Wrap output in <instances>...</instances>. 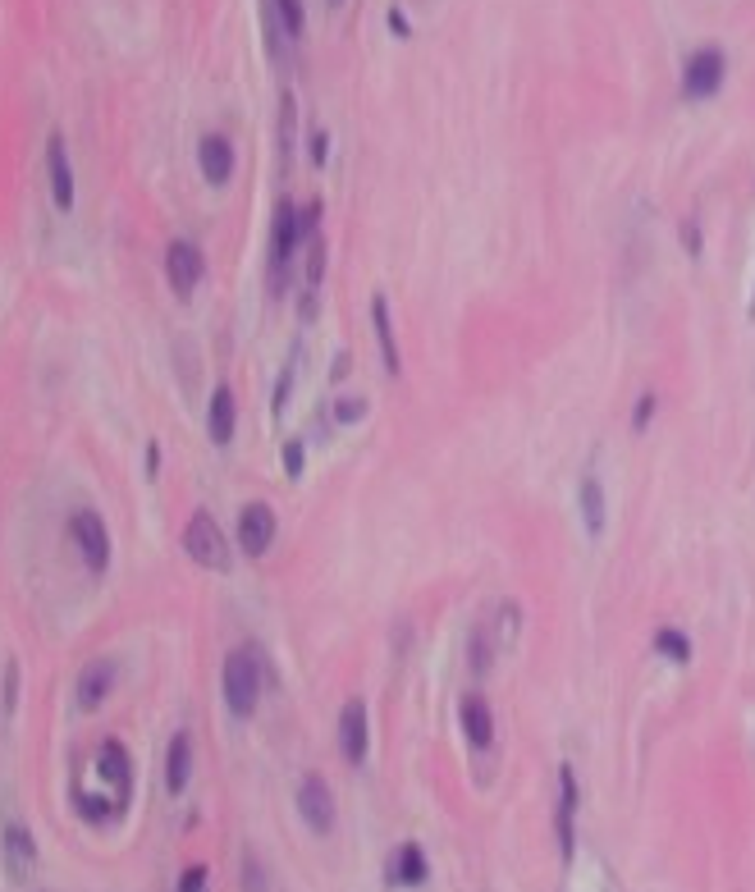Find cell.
Segmentation results:
<instances>
[{"mask_svg":"<svg viewBox=\"0 0 755 892\" xmlns=\"http://www.w3.org/2000/svg\"><path fill=\"white\" fill-rule=\"evenodd\" d=\"M367 742H371V723H367V705L362 700H348L344 714H339V751L348 764L367 760Z\"/></svg>","mask_w":755,"mask_h":892,"instance_id":"9c48e42d","label":"cell"},{"mask_svg":"<svg viewBox=\"0 0 755 892\" xmlns=\"http://www.w3.org/2000/svg\"><path fill=\"white\" fill-rule=\"evenodd\" d=\"M206 430H211V440L225 449L229 440H234V394H229L225 385L211 394V412H206Z\"/></svg>","mask_w":755,"mask_h":892,"instance_id":"ac0fdd59","label":"cell"},{"mask_svg":"<svg viewBox=\"0 0 755 892\" xmlns=\"http://www.w3.org/2000/svg\"><path fill=\"white\" fill-rule=\"evenodd\" d=\"M572 815H577V778H572V769H563L559 774V810H554V824H559V851L563 860H572Z\"/></svg>","mask_w":755,"mask_h":892,"instance_id":"9a60e30c","label":"cell"},{"mask_svg":"<svg viewBox=\"0 0 755 892\" xmlns=\"http://www.w3.org/2000/svg\"><path fill=\"white\" fill-rule=\"evenodd\" d=\"M46 174H51V197L60 211L74 206V170H69V147H65V133H51L46 138Z\"/></svg>","mask_w":755,"mask_h":892,"instance_id":"8fae6325","label":"cell"},{"mask_svg":"<svg viewBox=\"0 0 755 892\" xmlns=\"http://www.w3.org/2000/svg\"><path fill=\"white\" fill-rule=\"evenodd\" d=\"M472 673H490V632L486 627L472 636Z\"/></svg>","mask_w":755,"mask_h":892,"instance_id":"484cf974","label":"cell"},{"mask_svg":"<svg viewBox=\"0 0 755 892\" xmlns=\"http://www.w3.org/2000/svg\"><path fill=\"white\" fill-rule=\"evenodd\" d=\"M751 316H755V293H751Z\"/></svg>","mask_w":755,"mask_h":892,"instance_id":"836d02e7","label":"cell"},{"mask_svg":"<svg viewBox=\"0 0 755 892\" xmlns=\"http://www.w3.org/2000/svg\"><path fill=\"white\" fill-rule=\"evenodd\" d=\"M298 815L302 824L312 828V833H330L335 828V792H330V783L325 778H302L298 787Z\"/></svg>","mask_w":755,"mask_h":892,"instance_id":"52a82bcc","label":"cell"},{"mask_svg":"<svg viewBox=\"0 0 755 892\" xmlns=\"http://www.w3.org/2000/svg\"><path fill=\"white\" fill-rule=\"evenodd\" d=\"M723 78H728V55H723L719 46H701V51H691L687 65H682V97H691V101L714 97L723 87Z\"/></svg>","mask_w":755,"mask_h":892,"instance_id":"3957f363","label":"cell"},{"mask_svg":"<svg viewBox=\"0 0 755 892\" xmlns=\"http://www.w3.org/2000/svg\"><path fill=\"white\" fill-rule=\"evenodd\" d=\"M650 412H655V398H641V403H637V430L650 421Z\"/></svg>","mask_w":755,"mask_h":892,"instance_id":"1f68e13d","label":"cell"},{"mask_svg":"<svg viewBox=\"0 0 755 892\" xmlns=\"http://www.w3.org/2000/svg\"><path fill=\"white\" fill-rule=\"evenodd\" d=\"M202 275H206V261H202V252H197V243L174 238L170 248H165V280H170V289L179 293V298H193Z\"/></svg>","mask_w":755,"mask_h":892,"instance_id":"5b68a950","label":"cell"},{"mask_svg":"<svg viewBox=\"0 0 755 892\" xmlns=\"http://www.w3.org/2000/svg\"><path fill=\"white\" fill-rule=\"evenodd\" d=\"M371 325H376V344H380V357H385V366H389V376H399L403 371V362H399V339H394V321H389V302L380 298H371Z\"/></svg>","mask_w":755,"mask_h":892,"instance_id":"e0dca14e","label":"cell"},{"mask_svg":"<svg viewBox=\"0 0 755 892\" xmlns=\"http://www.w3.org/2000/svg\"><path fill=\"white\" fill-rule=\"evenodd\" d=\"M289 151H293V92H284L280 97V156L289 161Z\"/></svg>","mask_w":755,"mask_h":892,"instance_id":"cb8c5ba5","label":"cell"},{"mask_svg":"<svg viewBox=\"0 0 755 892\" xmlns=\"http://www.w3.org/2000/svg\"><path fill=\"white\" fill-rule=\"evenodd\" d=\"M389 879L394 883H421L426 879V856H421L417 842H408V847H399V856H394V870H389Z\"/></svg>","mask_w":755,"mask_h":892,"instance_id":"44dd1931","label":"cell"},{"mask_svg":"<svg viewBox=\"0 0 755 892\" xmlns=\"http://www.w3.org/2000/svg\"><path fill=\"white\" fill-rule=\"evenodd\" d=\"M275 540V513L270 504H248L238 513V549L248 554V559H261Z\"/></svg>","mask_w":755,"mask_h":892,"instance_id":"ba28073f","label":"cell"},{"mask_svg":"<svg viewBox=\"0 0 755 892\" xmlns=\"http://www.w3.org/2000/svg\"><path fill=\"white\" fill-rule=\"evenodd\" d=\"M69 540L78 545V554H83V563L92 572H106L110 563V536H106V522H101L97 513H74L69 517Z\"/></svg>","mask_w":755,"mask_h":892,"instance_id":"8992f818","label":"cell"},{"mask_svg":"<svg viewBox=\"0 0 755 892\" xmlns=\"http://www.w3.org/2000/svg\"><path fill=\"white\" fill-rule=\"evenodd\" d=\"M184 549H188V559H197L202 568L211 572H229V540L225 531H220V522L211 513H193V522H188L184 531Z\"/></svg>","mask_w":755,"mask_h":892,"instance_id":"7a4b0ae2","label":"cell"},{"mask_svg":"<svg viewBox=\"0 0 755 892\" xmlns=\"http://www.w3.org/2000/svg\"><path fill=\"white\" fill-rule=\"evenodd\" d=\"M330 5H339V0H330Z\"/></svg>","mask_w":755,"mask_h":892,"instance_id":"e575fe53","label":"cell"},{"mask_svg":"<svg viewBox=\"0 0 755 892\" xmlns=\"http://www.w3.org/2000/svg\"><path fill=\"white\" fill-rule=\"evenodd\" d=\"M14 691H19V668L10 664V673H5V710H14Z\"/></svg>","mask_w":755,"mask_h":892,"instance_id":"4dcf8cb0","label":"cell"},{"mask_svg":"<svg viewBox=\"0 0 755 892\" xmlns=\"http://www.w3.org/2000/svg\"><path fill=\"white\" fill-rule=\"evenodd\" d=\"M307 238V225H302V215L293 202H280L275 211V238H270V266H275V284L289 280V261L298 252V243Z\"/></svg>","mask_w":755,"mask_h":892,"instance_id":"277c9868","label":"cell"},{"mask_svg":"<svg viewBox=\"0 0 755 892\" xmlns=\"http://www.w3.org/2000/svg\"><path fill=\"white\" fill-rule=\"evenodd\" d=\"M243 892H266V870H261V860H257V851H243Z\"/></svg>","mask_w":755,"mask_h":892,"instance_id":"603a6c76","label":"cell"},{"mask_svg":"<svg viewBox=\"0 0 755 892\" xmlns=\"http://www.w3.org/2000/svg\"><path fill=\"white\" fill-rule=\"evenodd\" d=\"M179 892H206V865H188L184 879H179Z\"/></svg>","mask_w":755,"mask_h":892,"instance_id":"83f0119b","label":"cell"},{"mask_svg":"<svg viewBox=\"0 0 755 892\" xmlns=\"http://www.w3.org/2000/svg\"><path fill=\"white\" fill-rule=\"evenodd\" d=\"M655 650L664 659H673V664H687V659H691V641L678 632V627H659V632H655Z\"/></svg>","mask_w":755,"mask_h":892,"instance_id":"7402d4cb","label":"cell"},{"mask_svg":"<svg viewBox=\"0 0 755 892\" xmlns=\"http://www.w3.org/2000/svg\"><path fill=\"white\" fill-rule=\"evenodd\" d=\"M280 5V19H284V28H289V37H298L302 33V0H275Z\"/></svg>","mask_w":755,"mask_h":892,"instance_id":"4316f807","label":"cell"},{"mask_svg":"<svg viewBox=\"0 0 755 892\" xmlns=\"http://www.w3.org/2000/svg\"><path fill=\"white\" fill-rule=\"evenodd\" d=\"M197 161H202V174L211 188H225L229 174H234V142L225 133H206L202 147H197Z\"/></svg>","mask_w":755,"mask_h":892,"instance_id":"7c38bea8","label":"cell"},{"mask_svg":"<svg viewBox=\"0 0 755 892\" xmlns=\"http://www.w3.org/2000/svg\"><path fill=\"white\" fill-rule=\"evenodd\" d=\"M188 778H193V742H188V732H179L170 751H165V787H170V796L184 792Z\"/></svg>","mask_w":755,"mask_h":892,"instance_id":"2e32d148","label":"cell"},{"mask_svg":"<svg viewBox=\"0 0 755 892\" xmlns=\"http://www.w3.org/2000/svg\"><path fill=\"white\" fill-rule=\"evenodd\" d=\"M284 472L293 476V481H298L302 476V444L293 440V444H284Z\"/></svg>","mask_w":755,"mask_h":892,"instance_id":"f546056e","label":"cell"},{"mask_svg":"<svg viewBox=\"0 0 755 892\" xmlns=\"http://www.w3.org/2000/svg\"><path fill=\"white\" fill-rule=\"evenodd\" d=\"M335 417L339 421H362L367 417V398H344V403L335 408Z\"/></svg>","mask_w":755,"mask_h":892,"instance_id":"f1b7e54d","label":"cell"},{"mask_svg":"<svg viewBox=\"0 0 755 892\" xmlns=\"http://www.w3.org/2000/svg\"><path fill=\"white\" fill-rule=\"evenodd\" d=\"M97 774L115 787V810L129 806V787H133V760L119 742H101L97 751Z\"/></svg>","mask_w":755,"mask_h":892,"instance_id":"30bf717a","label":"cell"},{"mask_svg":"<svg viewBox=\"0 0 755 892\" xmlns=\"http://www.w3.org/2000/svg\"><path fill=\"white\" fill-rule=\"evenodd\" d=\"M110 687H115V664H110V659L87 664L83 678H78V705H83V710H97V705H106Z\"/></svg>","mask_w":755,"mask_h":892,"instance_id":"5bb4252c","label":"cell"},{"mask_svg":"<svg viewBox=\"0 0 755 892\" xmlns=\"http://www.w3.org/2000/svg\"><path fill=\"white\" fill-rule=\"evenodd\" d=\"M577 504H582L586 531H591V536H604V522H609V513H604V490H600V481H582V490H577Z\"/></svg>","mask_w":755,"mask_h":892,"instance_id":"d6986e66","label":"cell"},{"mask_svg":"<svg viewBox=\"0 0 755 892\" xmlns=\"http://www.w3.org/2000/svg\"><path fill=\"white\" fill-rule=\"evenodd\" d=\"M5 851H10L14 874H28V870H33L37 847H33V838H28V828H19V824L5 828Z\"/></svg>","mask_w":755,"mask_h":892,"instance_id":"ffe728a7","label":"cell"},{"mask_svg":"<svg viewBox=\"0 0 755 892\" xmlns=\"http://www.w3.org/2000/svg\"><path fill=\"white\" fill-rule=\"evenodd\" d=\"M261 682H266V655L257 645H243L225 659V705L238 719H252L261 700Z\"/></svg>","mask_w":755,"mask_h":892,"instance_id":"6da1fadb","label":"cell"},{"mask_svg":"<svg viewBox=\"0 0 755 892\" xmlns=\"http://www.w3.org/2000/svg\"><path fill=\"white\" fill-rule=\"evenodd\" d=\"M458 719H463L467 742H472L476 751H486V746L495 742V714H490V705L481 696H467L463 705H458Z\"/></svg>","mask_w":755,"mask_h":892,"instance_id":"4fadbf2b","label":"cell"},{"mask_svg":"<svg viewBox=\"0 0 755 892\" xmlns=\"http://www.w3.org/2000/svg\"><path fill=\"white\" fill-rule=\"evenodd\" d=\"M312 161H316V165L325 161V133H312Z\"/></svg>","mask_w":755,"mask_h":892,"instance_id":"d6a6232c","label":"cell"},{"mask_svg":"<svg viewBox=\"0 0 755 892\" xmlns=\"http://www.w3.org/2000/svg\"><path fill=\"white\" fill-rule=\"evenodd\" d=\"M298 357H302V353H293V357H289L280 389H275V398H270V408H275V412H284V403H289V389H293V380H298Z\"/></svg>","mask_w":755,"mask_h":892,"instance_id":"d4e9b609","label":"cell"}]
</instances>
